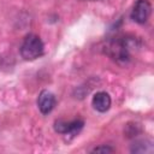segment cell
I'll use <instances>...</instances> for the list:
<instances>
[{"label":"cell","mask_w":154,"mask_h":154,"mask_svg":"<svg viewBox=\"0 0 154 154\" xmlns=\"http://www.w3.org/2000/svg\"><path fill=\"white\" fill-rule=\"evenodd\" d=\"M111 96L106 91H97L91 100L93 107L97 112H106L111 107Z\"/></svg>","instance_id":"6"},{"label":"cell","mask_w":154,"mask_h":154,"mask_svg":"<svg viewBox=\"0 0 154 154\" xmlns=\"http://www.w3.org/2000/svg\"><path fill=\"white\" fill-rule=\"evenodd\" d=\"M45 46L40 36L29 34L24 37L20 46V55L25 60H35L43 55Z\"/></svg>","instance_id":"1"},{"label":"cell","mask_w":154,"mask_h":154,"mask_svg":"<svg viewBox=\"0 0 154 154\" xmlns=\"http://www.w3.org/2000/svg\"><path fill=\"white\" fill-rule=\"evenodd\" d=\"M108 53L112 58H114L119 63H126L130 59L129 55V45L125 40H116L112 41L108 46Z\"/></svg>","instance_id":"3"},{"label":"cell","mask_w":154,"mask_h":154,"mask_svg":"<svg viewBox=\"0 0 154 154\" xmlns=\"http://www.w3.org/2000/svg\"><path fill=\"white\" fill-rule=\"evenodd\" d=\"M83 125H84V123H83L82 119H75V120H71V122H66V120L59 119V120H55L54 129L59 134L75 136L81 131Z\"/></svg>","instance_id":"4"},{"label":"cell","mask_w":154,"mask_h":154,"mask_svg":"<svg viewBox=\"0 0 154 154\" xmlns=\"http://www.w3.org/2000/svg\"><path fill=\"white\" fill-rule=\"evenodd\" d=\"M91 152L93 153H112L113 148H111L108 146H100V147H95Z\"/></svg>","instance_id":"7"},{"label":"cell","mask_w":154,"mask_h":154,"mask_svg":"<svg viewBox=\"0 0 154 154\" xmlns=\"http://www.w3.org/2000/svg\"><path fill=\"white\" fill-rule=\"evenodd\" d=\"M152 13V5L148 0H137L132 7L131 11V18L138 23V24H144Z\"/></svg>","instance_id":"2"},{"label":"cell","mask_w":154,"mask_h":154,"mask_svg":"<svg viewBox=\"0 0 154 154\" xmlns=\"http://www.w3.org/2000/svg\"><path fill=\"white\" fill-rule=\"evenodd\" d=\"M37 106L42 114H48L55 106V96L49 90H42L37 99Z\"/></svg>","instance_id":"5"}]
</instances>
